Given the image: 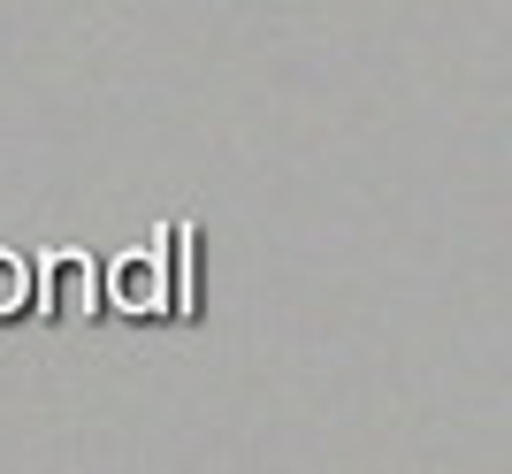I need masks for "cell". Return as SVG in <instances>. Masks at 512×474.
<instances>
[{
  "label": "cell",
  "instance_id": "6da1fadb",
  "mask_svg": "<svg viewBox=\"0 0 512 474\" xmlns=\"http://www.w3.org/2000/svg\"><path fill=\"white\" fill-rule=\"evenodd\" d=\"M31 306L62 329H85L100 314V260L92 253H46L31 260Z\"/></svg>",
  "mask_w": 512,
  "mask_h": 474
},
{
  "label": "cell",
  "instance_id": "7a4b0ae2",
  "mask_svg": "<svg viewBox=\"0 0 512 474\" xmlns=\"http://www.w3.org/2000/svg\"><path fill=\"white\" fill-rule=\"evenodd\" d=\"M115 306H123L130 322L169 314V260H161V245L138 253V260H115Z\"/></svg>",
  "mask_w": 512,
  "mask_h": 474
},
{
  "label": "cell",
  "instance_id": "3957f363",
  "mask_svg": "<svg viewBox=\"0 0 512 474\" xmlns=\"http://www.w3.org/2000/svg\"><path fill=\"white\" fill-rule=\"evenodd\" d=\"M161 260H169V306L176 314H199V283H192V230H169L161 222Z\"/></svg>",
  "mask_w": 512,
  "mask_h": 474
},
{
  "label": "cell",
  "instance_id": "277c9868",
  "mask_svg": "<svg viewBox=\"0 0 512 474\" xmlns=\"http://www.w3.org/2000/svg\"><path fill=\"white\" fill-rule=\"evenodd\" d=\"M23 306H31V260L0 253V322H16Z\"/></svg>",
  "mask_w": 512,
  "mask_h": 474
}]
</instances>
